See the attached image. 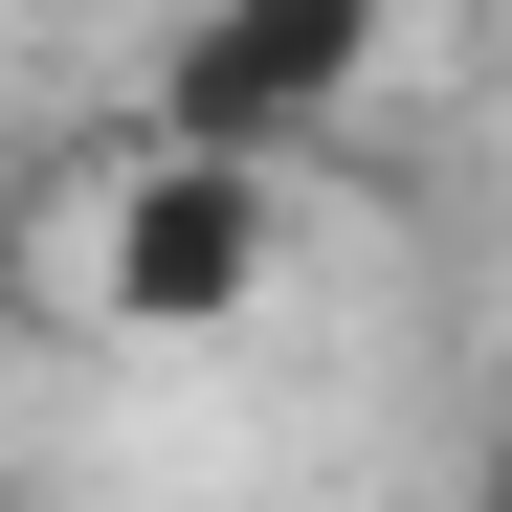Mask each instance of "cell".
<instances>
[{
  "label": "cell",
  "mask_w": 512,
  "mask_h": 512,
  "mask_svg": "<svg viewBox=\"0 0 512 512\" xmlns=\"http://www.w3.org/2000/svg\"><path fill=\"white\" fill-rule=\"evenodd\" d=\"M379 45H401V0H179L134 134H201V156H268V179H290V156L379 90Z\"/></svg>",
  "instance_id": "7a4b0ae2"
},
{
  "label": "cell",
  "mask_w": 512,
  "mask_h": 512,
  "mask_svg": "<svg viewBox=\"0 0 512 512\" xmlns=\"http://www.w3.org/2000/svg\"><path fill=\"white\" fill-rule=\"evenodd\" d=\"M468 512H512V401H490V468H468Z\"/></svg>",
  "instance_id": "3957f363"
},
{
  "label": "cell",
  "mask_w": 512,
  "mask_h": 512,
  "mask_svg": "<svg viewBox=\"0 0 512 512\" xmlns=\"http://www.w3.org/2000/svg\"><path fill=\"white\" fill-rule=\"evenodd\" d=\"M268 245H290V179H268V156L134 134L90 179V223H67V312L134 334V357H179V334H245V312H268Z\"/></svg>",
  "instance_id": "6da1fadb"
}]
</instances>
